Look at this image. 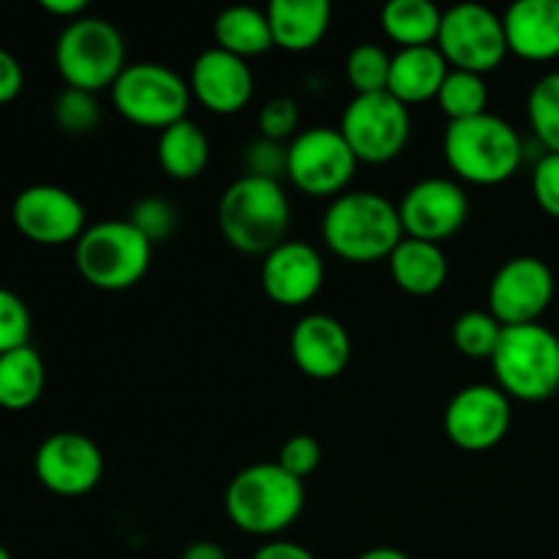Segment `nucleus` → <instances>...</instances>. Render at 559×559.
I'll list each match as a JSON object with an SVG mask.
<instances>
[{"label": "nucleus", "instance_id": "1", "mask_svg": "<svg viewBox=\"0 0 559 559\" xmlns=\"http://www.w3.org/2000/svg\"><path fill=\"white\" fill-rule=\"evenodd\" d=\"M322 240L344 262H380L404 240L399 205L377 191H344L322 216Z\"/></svg>", "mask_w": 559, "mask_h": 559}, {"label": "nucleus", "instance_id": "2", "mask_svg": "<svg viewBox=\"0 0 559 559\" xmlns=\"http://www.w3.org/2000/svg\"><path fill=\"white\" fill-rule=\"evenodd\" d=\"M306 506L304 480L293 478L278 462L251 464L229 480L224 491L227 519L246 535L273 538L293 527Z\"/></svg>", "mask_w": 559, "mask_h": 559}, {"label": "nucleus", "instance_id": "3", "mask_svg": "<svg viewBox=\"0 0 559 559\" xmlns=\"http://www.w3.org/2000/svg\"><path fill=\"white\" fill-rule=\"evenodd\" d=\"M289 207L287 191L276 180L243 175L218 200V227L224 240L240 254L265 257L287 240Z\"/></svg>", "mask_w": 559, "mask_h": 559}, {"label": "nucleus", "instance_id": "4", "mask_svg": "<svg viewBox=\"0 0 559 559\" xmlns=\"http://www.w3.org/2000/svg\"><path fill=\"white\" fill-rule=\"evenodd\" d=\"M442 153L459 180L473 186H500L519 173L524 142L508 120L484 112L448 123Z\"/></svg>", "mask_w": 559, "mask_h": 559}, {"label": "nucleus", "instance_id": "5", "mask_svg": "<svg viewBox=\"0 0 559 559\" xmlns=\"http://www.w3.org/2000/svg\"><path fill=\"white\" fill-rule=\"evenodd\" d=\"M489 364L508 399L538 404L559 393V336L540 322L502 328Z\"/></svg>", "mask_w": 559, "mask_h": 559}, {"label": "nucleus", "instance_id": "6", "mask_svg": "<svg viewBox=\"0 0 559 559\" xmlns=\"http://www.w3.org/2000/svg\"><path fill=\"white\" fill-rule=\"evenodd\" d=\"M153 246L131 227L129 218L91 224L74 243V265L91 287L123 293L151 271Z\"/></svg>", "mask_w": 559, "mask_h": 559}, {"label": "nucleus", "instance_id": "7", "mask_svg": "<svg viewBox=\"0 0 559 559\" xmlns=\"http://www.w3.org/2000/svg\"><path fill=\"white\" fill-rule=\"evenodd\" d=\"M55 66L69 87L98 93L112 87L129 66L126 41L112 22L102 16H80L60 31L55 44Z\"/></svg>", "mask_w": 559, "mask_h": 559}, {"label": "nucleus", "instance_id": "8", "mask_svg": "<svg viewBox=\"0 0 559 559\" xmlns=\"http://www.w3.org/2000/svg\"><path fill=\"white\" fill-rule=\"evenodd\" d=\"M112 107L129 123L164 131L186 120L191 87L164 63H129L109 87Z\"/></svg>", "mask_w": 559, "mask_h": 559}, {"label": "nucleus", "instance_id": "9", "mask_svg": "<svg viewBox=\"0 0 559 559\" xmlns=\"http://www.w3.org/2000/svg\"><path fill=\"white\" fill-rule=\"evenodd\" d=\"M338 131L353 147L358 164H388L407 147L413 134L409 107L391 93L355 96L342 115Z\"/></svg>", "mask_w": 559, "mask_h": 559}, {"label": "nucleus", "instance_id": "10", "mask_svg": "<svg viewBox=\"0 0 559 559\" xmlns=\"http://www.w3.org/2000/svg\"><path fill=\"white\" fill-rule=\"evenodd\" d=\"M358 158L331 126H314L295 136L287 145V178L309 197H342L355 178Z\"/></svg>", "mask_w": 559, "mask_h": 559}, {"label": "nucleus", "instance_id": "11", "mask_svg": "<svg viewBox=\"0 0 559 559\" xmlns=\"http://www.w3.org/2000/svg\"><path fill=\"white\" fill-rule=\"evenodd\" d=\"M437 49L451 69L489 74L506 60L508 41L502 16L478 3H459L442 11Z\"/></svg>", "mask_w": 559, "mask_h": 559}, {"label": "nucleus", "instance_id": "12", "mask_svg": "<svg viewBox=\"0 0 559 559\" xmlns=\"http://www.w3.org/2000/svg\"><path fill=\"white\" fill-rule=\"evenodd\" d=\"M555 300V273L540 257L502 262L489 284V311L502 328L540 322Z\"/></svg>", "mask_w": 559, "mask_h": 559}, {"label": "nucleus", "instance_id": "13", "mask_svg": "<svg viewBox=\"0 0 559 559\" xmlns=\"http://www.w3.org/2000/svg\"><path fill=\"white\" fill-rule=\"evenodd\" d=\"M11 222L33 243L66 246L82 238L87 229V211L69 189L36 183L14 197Z\"/></svg>", "mask_w": 559, "mask_h": 559}, {"label": "nucleus", "instance_id": "14", "mask_svg": "<svg viewBox=\"0 0 559 559\" xmlns=\"http://www.w3.org/2000/svg\"><path fill=\"white\" fill-rule=\"evenodd\" d=\"M511 399L497 385L462 388L448 402L445 437L467 453H484L500 445L511 429Z\"/></svg>", "mask_w": 559, "mask_h": 559}, {"label": "nucleus", "instance_id": "15", "mask_svg": "<svg viewBox=\"0 0 559 559\" xmlns=\"http://www.w3.org/2000/svg\"><path fill=\"white\" fill-rule=\"evenodd\" d=\"M38 484L58 497H82L104 475L102 448L80 431H55L38 445L33 459Z\"/></svg>", "mask_w": 559, "mask_h": 559}, {"label": "nucleus", "instance_id": "16", "mask_svg": "<svg viewBox=\"0 0 559 559\" xmlns=\"http://www.w3.org/2000/svg\"><path fill=\"white\" fill-rule=\"evenodd\" d=\"M469 216V200L456 180H418L399 202L404 238L437 243L453 238Z\"/></svg>", "mask_w": 559, "mask_h": 559}, {"label": "nucleus", "instance_id": "17", "mask_svg": "<svg viewBox=\"0 0 559 559\" xmlns=\"http://www.w3.org/2000/svg\"><path fill=\"white\" fill-rule=\"evenodd\" d=\"M262 289L278 306H306L325 284V262L314 246L304 240H284L262 257Z\"/></svg>", "mask_w": 559, "mask_h": 559}, {"label": "nucleus", "instance_id": "18", "mask_svg": "<svg viewBox=\"0 0 559 559\" xmlns=\"http://www.w3.org/2000/svg\"><path fill=\"white\" fill-rule=\"evenodd\" d=\"M189 87L207 112L235 115L254 96V74L243 58L211 47L191 63Z\"/></svg>", "mask_w": 559, "mask_h": 559}, {"label": "nucleus", "instance_id": "19", "mask_svg": "<svg viewBox=\"0 0 559 559\" xmlns=\"http://www.w3.org/2000/svg\"><path fill=\"white\" fill-rule=\"evenodd\" d=\"M289 355L300 374L322 382L336 380L353 358V338L336 317L306 314L289 333Z\"/></svg>", "mask_w": 559, "mask_h": 559}, {"label": "nucleus", "instance_id": "20", "mask_svg": "<svg viewBox=\"0 0 559 559\" xmlns=\"http://www.w3.org/2000/svg\"><path fill=\"white\" fill-rule=\"evenodd\" d=\"M508 52L533 63L559 58V0H516L502 14Z\"/></svg>", "mask_w": 559, "mask_h": 559}, {"label": "nucleus", "instance_id": "21", "mask_svg": "<svg viewBox=\"0 0 559 559\" xmlns=\"http://www.w3.org/2000/svg\"><path fill=\"white\" fill-rule=\"evenodd\" d=\"M265 14L276 47L309 52L328 36L333 9L328 0H271Z\"/></svg>", "mask_w": 559, "mask_h": 559}, {"label": "nucleus", "instance_id": "22", "mask_svg": "<svg viewBox=\"0 0 559 559\" xmlns=\"http://www.w3.org/2000/svg\"><path fill=\"white\" fill-rule=\"evenodd\" d=\"M448 60L435 47H409L399 49L391 58V76H388V93L393 98L409 107V104H424L440 93L442 82H445Z\"/></svg>", "mask_w": 559, "mask_h": 559}, {"label": "nucleus", "instance_id": "23", "mask_svg": "<svg viewBox=\"0 0 559 559\" xmlns=\"http://www.w3.org/2000/svg\"><path fill=\"white\" fill-rule=\"evenodd\" d=\"M388 265H391V276L399 284V289L415 295V298L440 293L448 282L445 251L437 243H426V240L404 238L396 246V251L388 257Z\"/></svg>", "mask_w": 559, "mask_h": 559}, {"label": "nucleus", "instance_id": "24", "mask_svg": "<svg viewBox=\"0 0 559 559\" xmlns=\"http://www.w3.org/2000/svg\"><path fill=\"white\" fill-rule=\"evenodd\" d=\"M156 156L164 175H169L173 180H194L205 173L207 158H211V142L194 120L186 118L158 131Z\"/></svg>", "mask_w": 559, "mask_h": 559}, {"label": "nucleus", "instance_id": "25", "mask_svg": "<svg viewBox=\"0 0 559 559\" xmlns=\"http://www.w3.org/2000/svg\"><path fill=\"white\" fill-rule=\"evenodd\" d=\"M213 36H216L218 49L238 55L243 60L265 55L267 49L276 47L267 14L254 9V5H229V9H224L213 22Z\"/></svg>", "mask_w": 559, "mask_h": 559}, {"label": "nucleus", "instance_id": "26", "mask_svg": "<svg viewBox=\"0 0 559 559\" xmlns=\"http://www.w3.org/2000/svg\"><path fill=\"white\" fill-rule=\"evenodd\" d=\"M380 25L399 49L435 47L440 36L442 11L429 0H391L382 5Z\"/></svg>", "mask_w": 559, "mask_h": 559}, {"label": "nucleus", "instance_id": "27", "mask_svg": "<svg viewBox=\"0 0 559 559\" xmlns=\"http://www.w3.org/2000/svg\"><path fill=\"white\" fill-rule=\"evenodd\" d=\"M47 369L31 344L0 355V407L27 409L41 399Z\"/></svg>", "mask_w": 559, "mask_h": 559}, {"label": "nucleus", "instance_id": "28", "mask_svg": "<svg viewBox=\"0 0 559 559\" xmlns=\"http://www.w3.org/2000/svg\"><path fill=\"white\" fill-rule=\"evenodd\" d=\"M437 104L445 112L448 123L478 118L489 107V87H486V80L480 74L451 69L440 93H437Z\"/></svg>", "mask_w": 559, "mask_h": 559}, {"label": "nucleus", "instance_id": "29", "mask_svg": "<svg viewBox=\"0 0 559 559\" xmlns=\"http://www.w3.org/2000/svg\"><path fill=\"white\" fill-rule=\"evenodd\" d=\"M527 118L535 136L549 153H559V71H549L533 85Z\"/></svg>", "mask_w": 559, "mask_h": 559}, {"label": "nucleus", "instance_id": "30", "mask_svg": "<svg viewBox=\"0 0 559 559\" xmlns=\"http://www.w3.org/2000/svg\"><path fill=\"white\" fill-rule=\"evenodd\" d=\"M453 344L462 355L473 360H491L497 344H500L502 325L495 320L491 311H464L453 322Z\"/></svg>", "mask_w": 559, "mask_h": 559}, {"label": "nucleus", "instance_id": "31", "mask_svg": "<svg viewBox=\"0 0 559 559\" xmlns=\"http://www.w3.org/2000/svg\"><path fill=\"white\" fill-rule=\"evenodd\" d=\"M347 80L355 87V96H371V93L388 91L391 76V55L377 44H358L347 55Z\"/></svg>", "mask_w": 559, "mask_h": 559}, {"label": "nucleus", "instance_id": "32", "mask_svg": "<svg viewBox=\"0 0 559 559\" xmlns=\"http://www.w3.org/2000/svg\"><path fill=\"white\" fill-rule=\"evenodd\" d=\"M131 227L142 235L151 246L164 243L175 235L178 229V211L169 200L164 197H142L129 216Z\"/></svg>", "mask_w": 559, "mask_h": 559}, {"label": "nucleus", "instance_id": "33", "mask_svg": "<svg viewBox=\"0 0 559 559\" xmlns=\"http://www.w3.org/2000/svg\"><path fill=\"white\" fill-rule=\"evenodd\" d=\"M98 102L96 93L76 91V87H66L58 98H55L52 118L60 131L66 134H87L96 129L98 123Z\"/></svg>", "mask_w": 559, "mask_h": 559}, {"label": "nucleus", "instance_id": "34", "mask_svg": "<svg viewBox=\"0 0 559 559\" xmlns=\"http://www.w3.org/2000/svg\"><path fill=\"white\" fill-rule=\"evenodd\" d=\"M31 309L9 287H0V355L31 344Z\"/></svg>", "mask_w": 559, "mask_h": 559}, {"label": "nucleus", "instance_id": "35", "mask_svg": "<svg viewBox=\"0 0 559 559\" xmlns=\"http://www.w3.org/2000/svg\"><path fill=\"white\" fill-rule=\"evenodd\" d=\"M243 164L246 175H251V178L282 183V178H287V145L260 136V140H254L246 147Z\"/></svg>", "mask_w": 559, "mask_h": 559}, {"label": "nucleus", "instance_id": "36", "mask_svg": "<svg viewBox=\"0 0 559 559\" xmlns=\"http://www.w3.org/2000/svg\"><path fill=\"white\" fill-rule=\"evenodd\" d=\"M257 123H260V136H265V140H273V142L295 140V136H298L295 131H298L300 126V109L298 104L287 96L271 98V102L262 104Z\"/></svg>", "mask_w": 559, "mask_h": 559}, {"label": "nucleus", "instance_id": "37", "mask_svg": "<svg viewBox=\"0 0 559 559\" xmlns=\"http://www.w3.org/2000/svg\"><path fill=\"white\" fill-rule=\"evenodd\" d=\"M322 462V445L317 442V437L311 435H295L278 451V467L287 469L293 478L304 480L320 467Z\"/></svg>", "mask_w": 559, "mask_h": 559}, {"label": "nucleus", "instance_id": "38", "mask_svg": "<svg viewBox=\"0 0 559 559\" xmlns=\"http://www.w3.org/2000/svg\"><path fill=\"white\" fill-rule=\"evenodd\" d=\"M533 197L540 211L559 218V153H546L533 169Z\"/></svg>", "mask_w": 559, "mask_h": 559}, {"label": "nucleus", "instance_id": "39", "mask_svg": "<svg viewBox=\"0 0 559 559\" xmlns=\"http://www.w3.org/2000/svg\"><path fill=\"white\" fill-rule=\"evenodd\" d=\"M22 85H25V71L22 63L9 52V49L0 47V104H9L20 96Z\"/></svg>", "mask_w": 559, "mask_h": 559}, {"label": "nucleus", "instance_id": "40", "mask_svg": "<svg viewBox=\"0 0 559 559\" xmlns=\"http://www.w3.org/2000/svg\"><path fill=\"white\" fill-rule=\"evenodd\" d=\"M251 559H317L306 546L293 544V540H267L265 546L254 551Z\"/></svg>", "mask_w": 559, "mask_h": 559}, {"label": "nucleus", "instance_id": "41", "mask_svg": "<svg viewBox=\"0 0 559 559\" xmlns=\"http://www.w3.org/2000/svg\"><path fill=\"white\" fill-rule=\"evenodd\" d=\"M41 9L55 16H63V20L74 22L87 11V0H41Z\"/></svg>", "mask_w": 559, "mask_h": 559}, {"label": "nucleus", "instance_id": "42", "mask_svg": "<svg viewBox=\"0 0 559 559\" xmlns=\"http://www.w3.org/2000/svg\"><path fill=\"white\" fill-rule=\"evenodd\" d=\"M180 559H229V557L216 540H194L191 546H186L183 557Z\"/></svg>", "mask_w": 559, "mask_h": 559}, {"label": "nucleus", "instance_id": "43", "mask_svg": "<svg viewBox=\"0 0 559 559\" xmlns=\"http://www.w3.org/2000/svg\"><path fill=\"white\" fill-rule=\"evenodd\" d=\"M358 559H413V557L404 555L402 549H393V546H374V549L364 551Z\"/></svg>", "mask_w": 559, "mask_h": 559}, {"label": "nucleus", "instance_id": "44", "mask_svg": "<svg viewBox=\"0 0 559 559\" xmlns=\"http://www.w3.org/2000/svg\"><path fill=\"white\" fill-rule=\"evenodd\" d=\"M0 559H14L9 555V549H5V546H0Z\"/></svg>", "mask_w": 559, "mask_h": 559}]
</instances>
